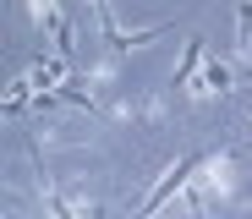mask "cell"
Returning <instances> with one entry per match:
<instances>
[{
    "label": "cell",
    "instance_id": "1",
    "mask_svg": "<svg viewBox=\"0 0 252 219\" xmlns=\"http://www.w3.org/2000/svg\"><path fill=\"white\" fill-rule=\"evenodd\" d=\"M28 22H33V33H38V38L50 33V44H55L61 55H71V28H66V17H61L55 0H28Z\"/></svg>",
    "mask_w": 252,
    "mask_h": 219
},
{
    "label": "cell",
    "instance_id": "2",
    "mask_svg": "<svg viewBox=\"0 0 252 219\" xmlns=\"http://www.w3.org/2000/svg\"><path fill=\"white\" fill-rule=\"evenodd\" d=\"M236 66H241V61H236ZM236 66H225V61H214V55H208V61H203V77L187 88V104H208V99L230 94V82H236Z\"/></svg>",
    "mask_w": 252,
    "mask_h": 219
},
{
    "label": "cell",
    "instance_id": "3",
    "mask_svg": "<svg viewBox=\"0 0 252 219\" xmlns=\"http://www.w3.org/2000/svg\"><path fill=\"white\" fill-rule=\"evenodd\" d=\"M203 44H208L203 33H192V38H187V55H181V66L170 71V88H187V77H192V71L208 61V50H203Z\"/></svg>",
    "mask_w": 252,
    "mask_h": 219
},
{
    "label": "cell",
    "instance_id": "4",
    "mask_svg": "<svg viewBox=\"0 0 252 219\" xmlns=\"http://www.w3.org/2000/svg\"><path fill=\"white\" fill-rule=\"evenodd\" d=\"M236 61H252V0H236Z\"/></svg>",
    "mask_w": 252,
    "mask_h": 219
},
{
    "label": "cell",
    "instance_id": "5",
    "mask_svg": "<svg viewBox=\"0 0 252 219\" xmlns=\"http://www.w3.org/2000/svg\"><path fill=\"white\" fill-rule=\"evenodd\" d=\"M88 6H94V17H99V22L110 17V0H88Z\"/></svg>",
    "mask_w": 252,
    "mask_h": 219
}]
</instances>
